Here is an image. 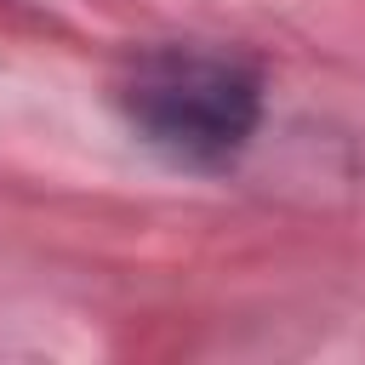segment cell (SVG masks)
<instances>
[{"label":"cell","mask_w":365,"mask_h":365,"mask_svg":"<svg viewBox=\"0 0 365 365\" xmlns=\"http://www.w3.org/2000/svg\"><path fill=\"white\" fill-rule=\"evenodd\" d=\"M120 108L137 137L182 165H222L257 131V74L217 51H154L120 86Z\"/></svg>","instance_id":"6da1fadb"}]
</instances>
